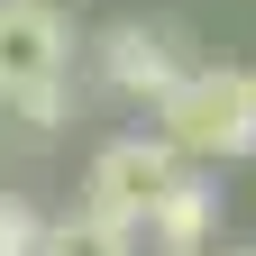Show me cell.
Instances as JSON below:
<instances>
[{"instance_id":"1","label":"cell","mask_w":256,"mask_h":256,"mask_svg":"<svg viewBox=\"0 0 256 256\" xmlns=\"http://www.w3.org/2000/svg\"><path fill=\"white\" fill-rule=\"evenodd\" d=\"M0 110L55 138L74 119V18L64 0H0Z\"/></svg>"},{"instance_id":"2","label":"cell","mask_w":256,"mask_h":256,"mask_svg":"<svg viewBox=\"0 0 256 256\" xmlns=\"http://www.w3.org/2000/svg\"><path fill=\"white\" fill-rule=\"evenodd\" d=\"M146 119H156V138H165L192 174L247 165L256 156V64H192Z\"/></svg>"},{"instance_id":"3","label":"cell","mask_w":256,"mask_h":256,"mask_svg":"<svg viewBox=\"0 0 256 256\" xmlns=\"http://www.w3.org/2000/svg\"><path fill=\"white\" fill-rule=\"evenodd\" d=\"M192 165L156 138V128H128V138H101L92 146V165H82V210H101L119 220V229H146V210L165 202V192L183 183Z\"/></svg>"},{"instance_id":"4","label":"cell","mask_w":256,"mask_h":256,"mask_svg":"<svg viewBox=\"0 0 256 256\" xmlns=\"http://www.w3.org/2000/svg\"><path fill=\"white\" fill-rule=\"evenodd\" d=\"M92 74H101L110 101L156 110V101L192 74V64H183V28H156V18H119V28H101V37H92Z\"/></svg>"},{"instance_id":"5","label":"cell","mask_w":256,"mask_h":256,"mask_svg":"<svg viewBox=\"0 0 256 256\" xmlns=\"http://www.w3.org/2000/svg\"><path fill=\"white\" fill-rule=\"evenodd\" d=\"M156 256H202V247H220V192L202 183V174H183L165 202L146 210V229H138Z\"/></svg>"},{"instance_id":"6","label":"cell","mask_w":256,"mask_h":256,"mask_svg":"<svg viewBox=\"0 0 256 256\" xmlns=\"http://www.w3.org/2000/svg\"><path fill=\"white\" fill-rule=\"evenodd\" d=\"M37 256H138V229H119V220H101V210H64V220H46V238H37Z\"/></svg>"},{"instance_id":"7","label":"cell","mask_w":256,"mask_h":256,"mask_svg":"<svg viewBox=\"0 0 256 256\" xmlns=\"http://www.w3.org/2000/svg\"><path fill=\"white\" fill-rule=\"evenodd\" d=\"M37 238H46V220L18 202V192H0V256H37Z\"/></svg>"},{"instance_id":"8","label":"cell","mask_w":256,"mask_h":256,"mask_svg":"<svg viewBox=\"0 0 256 256\" xmlns=\"http://www.w3.org/2000/svg\"><path fill=\"white\" fill-rule=\"evenodd\" d=\"M210 256H256V247H210Z\"/></svg>"}]
</instances>
